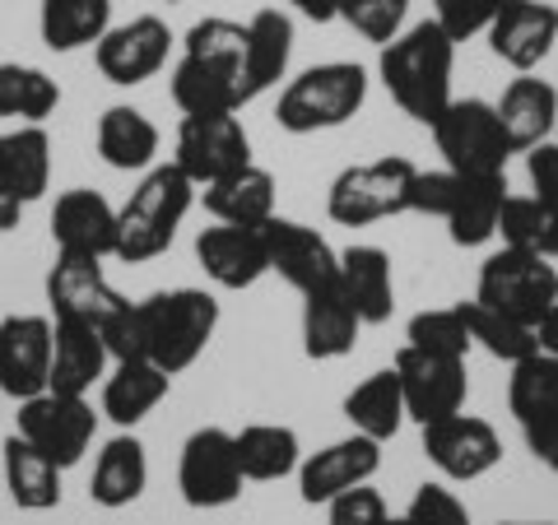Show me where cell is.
<instances>
[{"mask_svg":"<svg viewBox=\"0 0 558 525\" xmlns=\"http://www.w3.org/2000/svg\"><path fill=\"white\" fill-rule=\"evenodd\" d=\"M475 303L502 312L521 326H539L545 312L558 303V270L554 260L521 252V247H498L494 256H484Z\"/></svg>","mask_w":558,"mask_h":525,"instance_id":"obj_8","label":"cell"},{"mask_svg":"<svg viewBox=\"0 0 558 525\" xmlns=\"http://www.w3.org/2000/svg\"><path fill=\"white\" fill-rule=\"evenodd\" d=\"M451 70H457V42L447 38L438 20L410 24L377 57V80L387 84L396 108L414 117L418 126H433L451 102Z\"/></svg>","mask_w":558,"mask_h":525,"instance_id":"obj_2","label":"cell"},{"mask_svg":"<svg viewBox=\"0 0 558 525\" xmlns=\"http://www.w3.org/2000/svg\"><path fill=\"white\" fill-rule=\"evenodd\" d=\"M266 233V256H270V274H279L289 289L312 293V289H326L340 279V252L312 229V223L299 219H284L275 215L260 223Z\"/></svg>","mask_w":558,"mask_h":525,"instance_id":"obj_17","label":"cell"},{"mask_svg":"<svg viewBox=\"0 0 558 525\" xmlns=\"http://www.w3.org/2000/svg\"><path fill=\"white\" fill-rule=\"evenodd\" d=\"M405 344L414 349H428V354H447V358H465L470 349V326H465V312L457 307H433V312H414L410 326H405Z\"/></svg>","mask_w":558,"mask_h":525,"instance_id":"obj_41","label":"cell"},{"mask_svg":"<svg viewBox=\"0 0 558 525\" xmlns=\"http://www.w3.org/2000/svg\"><path fill=\"white\" fill-rule=\"evenodd\" d=\"M112 354L102 344V330L89 321H51V387L61 395H89L102 387Z\"/></svg>","mask_w":558,"mask_h":525,"instance_id":"obj_23","label":"cell"},{"mask_svg":"<svg viewBox=\"0 0 558 525\" xmlns=\"http://www.w3.org/2000/svg\"><path fill=\"white\" fill-rule=\"evenodd\" d=\"M457 186H461V172L451 168H433L414 172V186H410V215H428V219H447L451 200H457Z\"/></svg>","mask_w":558,"mask_h":525,"instance_id":"obj_46","label":"cell"},{"mask_svg":"<svg viewBox=\"0 0 558 525\" xmlns=\"http://www.w3.org/2000/svg\"><path fill=\"white\" fill-rule=\"evenodd\" d=\"M247 488V475L238 465V447L229 428H196L182 442L178 461V493L191 512H219L233 506Z\"/></svg>","mask_w":558,"mask_h":525,"instance_id":"obj_10","label":"cell"},{"mask_svg":"<svg viewBox=\"0 0 558 525\" xmlns=\"http://www.w3.org/2000/svg\"><path fill=\"white\" fill-rule=\"evenodd\" d=\"M172 28L159 14H135L126 24H112L108 33L98 38L94 47V65L98 75L117 84V89H135V84L154 80L159 70L168 65V51H172Z\"/></svg>","mask_w":558,"mask_h":525,"instance_id":"obj_14","label":"cell"},{"mask_svg":"<svg viewBox=\"0 0 558 525\" xmlns=\"http://www.w3.org/2000/svg\"><path fill=\"white\" fill-rule=\"evenodd\" d=\"M433 20H438L447 28L451 42H470L480 38V33H488V24L498 20V10L508 5V0H433Z\"/></svg>","mask_w":558,"mask_h":525,"instance_id":"obj_45","label":"cell"},{"mask_svg":"<svg viewBox=\"0 0 558 525\" xmlns=\"http://www.w3.org/2000/svg\"><path fill=\"white\" fill-rule=\"evenodd\" d=\"M0 469H5L10 502L20 506V512H51V506H61V475L65 469L57 461H47L28 437H20V432L5 437Z\"/></svg>","mask_w":558,"mask_h":525,"instance_id":"obj_32","label":"cell"},{"mask_svg":"<svg viewBox=\"0 0 558 525\" xmlns=\"http://www.w3.org/2000/svg\"><path fill=\"white\" fill-rule=\"evenodd\" d=\"M465 312V326H470V344H480L488 358H498V363H521L526 354H535L539 349V335H535V326H521L512 317H502V312L494 307H484V303H461Z\"/></svg>","mask_w":558,"mask_h":525,"instance_id":"obj_40","label":"cell"},{"mask_svg":"<svg viewBox=\"0 0 558 525\" xmlns=\"http://www.w3.org/2000/svg\"><path fill=\"white\" fill-rule=\"evenodd\" d=\"M428 131L442 154V168L465 172V178H498V172H508V159L517 154L494 102L484 98H451Z\"/></svg>","mask_w":558,"mask_h":525,"instance_id":"obj_6","label":"cell"},{"mask_svg":"<svg viewBox=\"0 0 558 525\" xmlns=\"http://www.w3.org/2000/svg\"><path fill=\"white\" fill-rule=\"evenodd\" d=\"M502 200H508V172H498V178H465L461 172L457 200H451L447 219H442L447 237L457 242V247H484V242H494Z\"/></svg>","mask_w":558,"mask_h":525,"instance_id":"obj_33","label":"cell"},{"mask_svg":"<svg viewBox=\"0 0 558 525\" xmlns=\"http://www.w3.org/2000/svg\"><path fill=\"white\" fill-rule=\"evenodd\" d=\"M172 163H178L196 186H209V182H219V178H229V172L252 163V135H247V126H242L238 112L182 117Z\"/></svg>","mask_w":558,"mask_h":525,"instance_id":"obj_12","label":"cell"},{"mask_svg":"<svg viewBox=\"0 0 558 525\" xmlns=\"http://www.w3.org/2000/svg\"><path fill=\"white\" fill-rule=\"evenodd\" d=\"M149 330V363H159L168 377H182L196 367L219 330V303L205 289H163L140 297Z\"/></svg>","mask_w":558,"mask_h":525,"instance_id":"obj_5","label":"cell"},{"mask_svg":"<svg viewBox=\"0 0 558 525\" xmlns=\"http://www.w3.org/2000/svg\"><path fill=\"white\" fill-rule=\"evenodd\" d=\"M387 498L373 484H359L326 502V525H387Z\"/></svg>","mask_w":558,"mask_h":525,"instance_id":"obj_47","label":"cell"},{"mask_svg":"<svg viewBox=\"0 0 558 525\" xmlns=\"http://www.w3.org/2000/svg\"><path fill=\"white\" fill-rule=\"evenodd\" d=\"M51 242L61 256L108 260L117 252V205L89 186H70L51 205Z\"/></svg>","mask_w":558,"mask_h":525,"instance_id":"obj_21","label":"cell"},{"mask_svg":"<svg viewBox=\"0 0 558 525\" xmlns=\"http://www.w3.org/2000/svg\"><path fill=\"white\" fill-rule=\"evenodd\" d=\"M521 437H526L531 456L558 475V410H549L545 418H535V424H521Z\"/></svg>","mask_w":558,"mask_h":525,"instance_id":"obj_49","label":"cell"},{"mask_svg":"<svg viewBox=\"0 0 558 525\" xmlns=\"http://www.w3.org/2000/svg\"><path fill=\"white\" fill-rule=\"evenodd\" d=\"M289 5L312 24H336L340 20V0H289Z\"/></svg>","mask_w":558,"mask_h":525,"instance_id":"obj_50","label":"cell"},{"mask_svg":"<svg viewBox=\"0 0 558 525\" xmlns=\"http://www.w3.org/2000/svg\"><path fill=\"white\" fill-rule=\"evenodd\" d=\"M405 521L410 525H470V506L457 488L442 484H418L414 498L405 506Z\"/></svg>","mask_w":558,"mask_h":525,"instance_id":"obj_44","label":"cell"},{"mask_svg":"<svg viewBox=\"0 0 558 525\" xmlns=\"http://www.w3.org/2000/svg\"><path fill=\"white\" fill-rule=\"evenodd\" d=\"M196 182L186 178L178 163H154L140 186L126 196V205L117 209V260L126 266H145V260L163 256L178 237L182 219L196 205Z\"/></svg>","mask_w":558,"mask_h":525,"instance_id":"obj_3","label":"cell"},{"mask_svg":"<svg viewBox=\"0 0 558 525\" xmlns=\"http://www.w3.org/2000/svg\"><path fill=\"white\" fill-rule=\"evenodd\" d=\"M484 38H488V51L508 70L535 75L558 42V5H549V0H508Z\"/></svg>","mask_w":558,"mask_h":525,"instance_id":"obj_18","label":"cell"},{"mask_svg":"<svg viewBox=\"0 0 558 525\" xmlns=\"http://www.w3.org/2000/svg\"><path fill=\"white\" fill-rule=\"evenodd\" d=\"M168 391H172V377L159 363H149V358L112 363L108 377H102V418H112L117 428L131 432L163 405Z\"/></svg>","mask_w":558,"mask_h":525,"instance_id":"obj_27","label":"cell"},{"mask_svg":"<svg viewBox=\"0 0 558 525\" xmlns=\"http://www.w3.org/2000/svg\"><path fill=\"white\" fill-rule=\"evenodd\" d=\"M391 367L400 377V391H405L410 424L424 428V424H438V418L465 410V395H470L465 358H447V354H428V349L400 344Z\"/></svg>","mask_w":558,"mask_h":525,"instance_id":"obj_13","label":"cell"},{"mask_svg":"<svg viewBox=\"0 0 558 525\" xmlns=\"http://www.w3.org/2000/svg\"><path fill=\"white\" fill-rule=\"evenodd\" d=\"M242 47L247 24L233 20H201L182 38V57L172 65V102L182 117L196 112H242L247 108V75H242Z\"/></svg>","mask_w":558,"mask_h":525,"instance_id":"obj_1","label":"cell"},{"mask_svg":"<svg viewBox=\"0 0 558 525\" xmlns=\"http://www.w3.org/2000/svg\"><path fill=\"white\" fill-rule=\"evenodd\" d=\"M340 20L377 47H387L396 33H405L410 0H340Z\"/></svg>","mask_w":558,"mask_h":525,"instance_id":"obj_42","label":"cell"},{"mask_svg":"<svg viewBox=\"0 0 558 525\" xmlns=\"http://www.w3.org/2000/svg\"><path fill=\"white\" fill-rule=\"evenodd\" d=\"M363 335V317L354 312V303L344 297L340 279L326 289L303 293V354L312 363H336L349 358L354 344Z\"/></svg>","mask_w":558,"mask_h":525,"instance_id":"obj_24","label":"cell"},{"mask_svg":"<svg viewBox=\"0 0 558 525\" xmlns=\"http://www.w3.org/2000/svg\"><path fill=\"white\" fill-rule=\"evenodd\" d=\"M535 335H539V349H545V354H554V358H558V303L545 312V321L535 326Z\"/></svg>","mask_w":558,"mask_h":525,"instance_id":"obj_51","label":"cell"},{"mask_svg":"<svg viewBox=\"0 0 558 525\" xmlns=\"http://www.w3.org/2000/svg\"><path fill=\"white\" fill-rule=\"evenodd\" d=\"M526 178H531V196L558 205V139L526 149Z\"/></svg>","mask_w":558,"mask_h":525,"instance_id":"obj_48","label":"cell"},{"mask_svg":"<svg viewBox=\"0 0 558 525\" xmlns=\"http://www.w3.org/2000/svg\"><path fill=\"white\" fill-rule=\"evenodd\" d=\"M102 330V344H108L112 363H135V358H149V330H145V307L140 303H121L108 321L98 326Z\"/></svg>","mask_w":558,"mask_h":525,"instance_id":"obj_43","label":"cell"},{"mask_svg":"<svg viewBox=\"0 0 558 525\" xmlns=\"http://www.w3.org/2000/svg\"><path fill=\"white\" fill-rule=\"evenodd\" d=\"M121 303H126V297L112 289L108 274H102V260L57 252V266L47 270V317L51 321L102 326Z\"/></svg>","mask_w":558,"mask_h":525,"instance_id":"obj_20","label":"cell"},{"mask_svg":"<svg viewBox=\"0 0 558 525\" xmlns=\"http://www.w3.org/2000/svg\"><path fill=\"white\" fill-rule=\"evenodd\" d=\"M344 418H349V428L354 432H363V437H373V442L387 447L391 437L410 424L405 391H400L396 367H381V373L363 377L359 387L344 395Z\"/></svg>","mask_w":558,"mask_h":525,"instance_id":"obj_34","label":"cell"},{"mask_svg":"<svg viewBox=\"0 0 558 525\" xmlns=\"http://www.w3.org/2000/svg\"><path fill=\"white\" fill-rule=\"evenodd\" d=\"M293 61V20L279 5L256 10L247 20V47H242V75H247V98L256 102L289 75Z\"/></svg>","mask_w":558,"mask_h":525,"instance_id":"obj_29","label":"cell"},{"mask_svg":"<svg viewBox=\"0 0 558 525\" xmlns=\"http://www.w3.org/2000/svg\"><path fill=\"white\" fill-rule=\"evenodd\" d=\"M414 163L387 154L373 163H354L344 168L326 191V215L340 229H368V223L410 215V186H414Z\"/></svg>","mask_w":558,"mask_h":525,"instance_id":"obj_7","label":"cell"},{"mask_svg":"<svg viewBox=\"0 0 558 525\" xmlns=\"http://www.w3.org/2000/svg\"><path fill=\"white\" fill-rule=\"evenodd\" d=\"M554 139H558V126H554Z\"/></svg>","mask_w":558,"mask_h":525,"instance_id":"obj_54","label":"cell"},{"mask_svg":"<svg viewBox=\"0 0 558 525\" xmlns=\"http://www.w3.org/2000/svg\"><path fill=\"white\" fill-rule=\"evenodd\" d=\"M201 205L215 223H242V229H260L275 219V178L266 168H238L229 178L201 186Z\"/></svg>","mask_w":558,"mask_h":525,"instance_id":"obj_31","label":"cell"},{"mask_svg":"<svg viewBox=\"0 0 558 525\" xmlns=\"http://www.w3.org/2000/svg\"><path fill=\"white\" fill-rule=\"evenodd\" d=\"M61 108V84L38 65L0 61V117H14L20 126H43Z\"/></svg>","mask_w":558,"mask_h":525,"instance_id":"obj_37","label":"cell"},{"mask_svg":"<svg viewBox=\"0 0 558 525\" xmlns=\"http://www.w3.org/2000/svg\"><path fill=\"white\" fill-rule=\"evenodd\" d=\"M368 102V70L359 61H322L293 75L275 102V126L289 135H317L349 126Z\"/></svg>","mask_w":558,"mask_h":525,"instance_id":"obj_4","label":"cell"},{"mask_svg":"<svg viewBox=\"0 0 558 525\" xmlns=\"http://www.w3.org/2000/svg\"><path fill=\"white\" fill-rule=\"evenodd\" d=\"M51 186V135L47 126H20L0 135V233L20 229L24 209Z\"/></svg>","mask_w":558,"mask_h":525,"instance_id":"obj_15","label":"cell"},{"mask_svg":"<svg viewBox=\"0 0 558 525\" xmlns=\"http://www.w3.org/2000/svg\"><path fill=\"white\" fill-rule=\"evenodd\" d=\"M51 387V317L43 312H10L0 321V395L33 400Z\"/></svg>","mask_w":558,"mask_h":525,"instance_id":"obj_16","label":"cell"},{"mask_svg":"<svg viewBox=\"0 0 558 525\" xmlns=\"http://www.w3.org/2000/svg\"><path fill=\"white\" fill-rule=\"evenodd\" d=\"M196 260L205 279L215 289L242 293L260 284L270 274V256H266V233L260 229H242V223H215V229H201L196 237Z\"/></svg>","mask_w":558,"mask_h":525,"instance_id":"obj_22","label":"cell"},{"mask_svg":"<svg viewBox=\"0 0 558 525\" xmlns=\"http://www.w3.org/2000/svg\"><path fill=\"white\" fill-rule=\"evenodd\" d=\"M168 5H178V0H168Z\"/></svg>","mask_w":558,"mask_h":525,"instance_id":"obj_55","label":"cell"},{"mask_svg":"<svg viewBox=\"0 0 558 525\" xmlns=\"http://www.w3.org/2000/svg\"><path fill=\"white\" fill-rule=\"evenodd\" d=\"M498 525H558V521H498Z\"/></svg>","mask_w":558,"mask_h":525,"instance_id":"obj_52","label":"cell"},{"mask_svg":"<svg viewBox=\"0 0 558 525\" xmlns=\"http://www.w3.org/2000/svg\"><path fill=\"white\" fill-rule=\"evenodd\" d=\"M387 525H410V521H405V512H400V516H387Z\"/></svg>","mask_w":558,"mask_h":525,"instance_id":"obj_53","label":"cell"},{"mask_svg":"<svg viewBox=\"0 0 558 525\" xmlns=\"http://www.w3.org/2000/svg\"><path fill=\"white\" fill-rule=\"evenodd\" d=\"M0 400H5V395H0Z\"/></svg>","mask_w":558,"mask_h":525,"instance_id":"obj_56","label":"cell"},{"mask_svg":"<svg viewBox=\"0 0 558 525\" xmlns=\"http://www.w3.org/2000/svg\"><path fill=\"white\" fill-rule=\"evenodd\" d=\"M498 237H502V247H521L545 260H558V205L539 196H512L508 191L502 215H498Z\"/></svg>","mask_w":558,"mask_h":525,"instance_id":"obj_38","label":"cell"},{"mask_svg":"<svg viewBox=\"0 0 558 525\" xmlns=\"http://www.w3.org/2000/svg\"><path fill=\"white\" fill-rule=\"evenodd\" d=\"M14 432L28 437L47 461H57L61 469H70V465H80L84 456H89V447L98 437V414L89 405V395L43 391L33 400H20Z\"/></svg>","mask_w":558,"mask_h":525,"instance_id":"obj_9","label":"cell"},{"mask_svg":"<svg viewBox=\"0 0 558 525\" xmlns=\"http://www.w3.org/2000/svg\"><path fill=\"white\" fill-rule=\"evenodd\" d=\"M381 469V442L363 432H349L340 442H326L322 451H312L299 465V498L307 506H326L330 498L349 493L359 484H373Z\"/></svg>","mask_w":558,"mask_h":525,"instance_id":"obj_19","label":"cell"},{"mask_svg":"<svg viewBox=\"0 0 558 525\" xmlns=\"http://www.w3.org/2000/svg\"><path fill=\"white\" fill-rule=\"evenodd\" d=\"M340 289L354 303L363 326H387L396 312V270L391 256L373 242H354L340 252Z\"/></svg>","mask_w":558,"mask_h":525,"instance_id":"obj_26","label":"cell"},{"mask_svg":"<svg viewBox=\"0 0 558 525\" xmlns=\"http://www.w3.org/2000/svg\"><path fill=\"white\" fill-rule=\"evenodd\" d=\"M112 28V0H43L38 33L47 51H80L98 47V38Z\"/></svg>","mask_w":558,"mask_h":525,"instance_id":"obj_36","label":"cell"},{"mask_svg":"<svg viewBox=\"0 0 558 525\" xmlns=\"http://www.w3.org/2000/svg\"><path fill=\"white\" fill-rule=\"evenodd\" d=\"M418 442H424L428 465L438 469L447 484H475L488 469L502 465V437L498 428L480 414H447L438 424L418 428Z\"/></svg>","mask_w":558,"mask_h":525,"instance_id":"obj_11","label":"cell"},{"mask_svg":"<svg viewBox=\"0 0 558 525\" xmlns=\"http://www.w3.org/2000/svg\"><path fill=\"white\" fill-rule=\"evenodd\" d=\"M508 410L517 424H535L549 410H558V358L535 349L521 363H512L508 377Z\"/></svg>","mask_w":558,"mask_h":525,"instance_id":"obj_39","label":"cell"},{"mask_svg":"<svg viewBox=\"0 0 558 525\" xmlns=\"http://www.w3.org/2000/svg\"><path fill=\"white\" fill-rule=\"evenodd\" d=\"M233 447L247 484H279L299 475L303 465V442L289 424H247L242 432H233Z\"/></svg>","mask_w":558,"mask_h":525,"instance_id":"obj_35","label":"cell"},{"mask_svg":"<svg viewBox=\"0 0 558 525\" xmlns=\"http://www.w3.org/2000/svg\"><path fill=\"white\" fill-rule=\"evenodd\" d=\"M94 145H98V159L108 163L112 172H149L159 163V145L163 135L159 126L131 108V102H117L98 117V131H94Z\"/></svg>","mask_w":558,"mask_h":525,"instance_id":"obj_30","label":"cell"},{"mask_svg":"<svg viewBox=\"0 0 558 525\" xmlns=\"http://www.w3.org/2000/svg\"><path fill=\"white\" fill-rule=\"evenodd\" d=\"M494 112H498L502 131H508V139H512V149L526 154L535 145H545V139H554L558 89L539 75H517L508 89H502V98L494 102Z\"/></svg>","mask_w":558,"mask_h":525,"instance_id":"obj_28","label":"cell"},{"mask_svg":"<svg viewBox=\"0 0 558 525\" xmlns=\"http://www.w3.org/2000/svg\"><path fill=\"white\" fill-rule=\"evenodd\" d=\"M149 488V456L145 442L135 437V428H121L117 437L102 442V451L94 456V475H89V502L102 506V512H121L145 498Z\"/></svg>","mask_w":558,"mask_h":525,"instance_id":"obj_25","label":"cell"}]
</instances>
